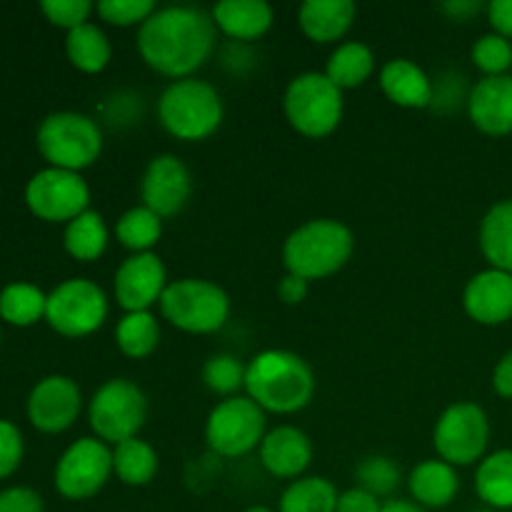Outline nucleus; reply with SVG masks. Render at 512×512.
<instances>
[{
  "mask_svg": "<svg viewBox=\"0 0 512 512\" xmlns=\"http://www.w3.org/2000/svg\"><path fill=\"white\" fill-rule=\"evenodd\" d=\"M218 40L213 15L193 5L158 8L138 28L135 48L140 58L165 78H193L210 60Z\"/></svg>",
  "mask_w": 512,
  "mask_h": 512,
  "instance_id": "nucleus-1",
  "label": "nucleus"
},
{
  "mask_svg": "<svg viewBox=\"0 0 512 512\" xmlns=\"http://www.w3.org/2000/svg\"><path fill=\"white\" fill-rule=\"evenodd\" d=\"M315 388L318 383L308 360L290 350H263L245 370V395L265 413H300L313 403Z\"/></svg>",
  "mask_w": 512,
  "mask_h": 512,
  "instance_id": "nucleus-2",
  "label": "nucleus"
},
{
  "mask_svg": "<svg viewBox=\"0 0 512 512\" xmlns=\"http://www.w3.org/2000/svg\"><path fill=\"white\" fill-rule=\"evenodd\" d=\"M355 235L335 218H315L298 225L283 243L285 273L303 280H325L350 263Z\"/></svg>",
  "mask_w": 512,
  "mask_h": 512,
  "instance_id": "nucleus-3",
  "label": "nucleus"
},
{
  "mask_svg": "<svg viewBox=\"0 0 512 512\" xmlns=\"http://www.w3.org/2000/svg\"><path fill=\"white\" fill-rule=\"evenodd\" d=\"M223 98L208 80H173L158 98V120L168 135L183 143L208 140L223 123Z\"/></svg>",
  "mask_w": 512,
  "mask_h": 512,
  "instance_id": "nucleus-4",
  "label": "nucleus"
},
{
  "mask_svg": "<svg viewBox=\"0 0 512 512\" xmlns=\"http://www.w3.org/2000/svg\"><path fill=\"white\" fill-rule=\"evenodd\" d=\"M283 113L295 133L310 140H323L333 135L343 120V90L318 70L300 73L285 88Z\"/></svg>",
  "mask_w": 512,
  "mask_h": 512,
  "instance_id": "nucleus-5",
  "label": "nucleus"
},
{
  "mask_svg": "<svg viewBox=\"0 0 512 512\" xmlns=\"http://www.w3.org/2000/svg\"><path fill=\"white\" fill-rule=\"evenodd\" d=\"M160 315L183 333L210 335L228 323L230 298L213 280L180 278L165 288Z\"/></svg>",
  "mask_w": 512,
  "mask_h": 512,
  "instance_id": "nucleus-6",
  "label": "nucleus"
},
{
  "mask_svg": "<svg viewBox=\"0 0 512 512\" xmlns=\"http://www.w3.org/2000/svg\"><path fill=\"white\" fill-rule=\"evenodd\" d=\"M38 150L50 168L80 173L103 153V130L98 120L85 113H73V110L53 113L40 123Z\"/></svg>",
  "mask_w": 512,
  "mask_h": 512,
  "instance_id": "nucleus-7",
  "label": "nucleus"
},
{
  "mask_svg": "<svg viewBox=\"0 0 512 512\" xmlns=\"http://www.w3.org/2000/svg\"><path fill=\"white\" fill-rule=\"evenodd\" d=\"M88 420L95 438L115 448L125 440L140 438L148 420V398L133 380L110 378L90 398Z\"/></svg>",
  "mask_w": 512,
  "mask_h": 512,
  "instance_id": "nucleus-8",
  "label": "nucleus"
},
{
  "mask_svg": "<svg viewBox=\"0 0 512 512\" xmlns=\"http://www.w3.org/2000/svg\"><path fill=\"white\" fill-rule=\"evenodd\" d=\"M268 413L248 395L225 398L210 410L205 420V443L220 458H243L260 448L268 435Z\"/></svg>",
  "mask_w": 512,
  "mask_h": 512,
  "instance_id": "nucleus-9",
  "label": "nucleus"
},
{
  "mask_svg": "<svg viewBox=\"0 0 512 512\" xmlns=\"http://www.w3.org/2000/svg\"><path fill=\"white\" fill-rule=\"evenodd\" d=\"M490 420L478 403H453L440 413L433 430V445L440 460L453 468L480 463L488 453Z\"/></svg>",
  "mask_w": 512,
  "mask_h": 512,
  "instance_id": "nucleus-10",
  "label": "nucleus"
},
{
  "mask_svg": "<svg viewBox=\"0 0 512 512\" xmlns=\"http://www.w3.org/2000/svg\"><path fill=\"white\" fill-rule=\"evenodd\" d=\"M110 303L105 290L88 278H70L48 295L45 320L63 338H85L103 328Z\"/></svg>",
  "mask_w": 512,
  "mask_h": 512,
  "instance_id": "nucleus-11",
  "label": "nucleus"
},
{
  "mask_svg": "<svg viewBox=\"0 0 512 512\" xmlns=\"http://www.w3.org/2000/svg\"><path fill=\"white\" fill-rule=\"evenodd\" d=\"M113 478V448L98 438H80L55 465V490L65 500H90Z\"/></svg>",
  "mask_w": 512,
  "mask_h": 512,
  "instance_id": "nucleus-12",
  "label": "nucleus"
},
{
  "mask_svg": "<svg viewBox=\"0 0 512 512\" xmlns=\"http://www.w3.org/2000/svg\"><path fill=\"white\" fill-rule=\"evenodd\" d=\"M25 203L40 220L68 225L70 220L90 210V188L80 173L45 168L28 180Z\"/></svg>",
  "mask_w": 512,
  "mask_h": 512,
  "instance_id": "nucleus-13",
  "label": "nucleus"
},
{
  "mask_svg": "<svg viewBox=\"0 0 512 512\" xmlns=\"http://www.w3.org/2000/svg\"><path fill=\"white\" fill-rule=\"evenodd\" d=\"M193 195V175L188 165L173 153H160L150 158L140 178V200L160 218H173L183 213Z\"/></svg>",
  "mask_w": 512,
  "mask_h": 512,
  "instance_id": "nucleus-14",
  "label": "nucleus"
},
{
  "mask_svg": "<svg viewBox=\"0 0 512 512\" xmlns=\"http://www.w3.org/2000/svg\"><path fill=\"white\" fill-rule=\"evenodd\" d=\"M168 285V270L158 255H128L113 275L115 303L125 313H145L153 305H160Z\"/></svg>",
  "mask_w": 512,
  "mask_h": 512,
  "instance_id": "nucleus-15",
  "label": "nucleus"
},
{
  "mask_svg": "<svg viewBox=\"0 0 512 512\" xmlns=\"http://www.w3.org/2000/svg\"><path fill=\"white\" fill-rule=\"evenodd\" d=\"M83 395L68 375H48L33 388L28 398V418L43 433H63L78 420Z\"/></svg>",
  "mask_w": 512,
  "mask_h": 512,
  "instance_id": "nucleus-16",
  "label": "nucleus"
},
{
  "mask_svg": "<svg viewBox=\"0 0 512 512\" xmlns=\"http://www.w3.org/2000/svg\"><path fill=\"white\" fill-rule=\"evenodd\" d=\"M463 308L478 325H503L512 320V275L485 268L468 280L463 290Z\"/></svg>",
  "mask_w": 512,
  "mask_h": 512,
  "instance_id": "nucleus-17",
  "label": "nucleus"
},
{
  "mask_svg": "<svg viewBox=\"0 0 512 512\" xmlns=\"http://www.w3.org/2000/svg\"><path fill=\"white\" fill-rule=\"evenodd\" d=\"M313 440L295 425H278L268 430L260 443V465L278 480H298L313 463Z\"/></svg>",
  "mask_w": 512,
  "mask_h": 512,
  "instance_id": "nucleus-18",
  "label": "nucleus"
},
{
  "mask_svg": "<svg viewBox=\"0 0 512 512\" xmlns=\"http://www.w3.org/2000/svg\"><path fill=\"white\" fill-rule=\"evenodd\" d=\"M468 118L475 128L490 138L512 133V75L480 78L470 88Z\"/></svg>",
  "mask_w": 512,
  "mask_h": 512,
  "instance_id": "nucleus-19",
  "label": "nucleus"
},
{
  "mask_svg": "<svg viewBox=\"0 0 512 512\" xmlns=\"http://www.w3.org/2000/svg\"><path fill=\"white\" fill-rule=\"evenodd\" d=\"M380 90L393 105L405 110H425L433 105L435 83L410 58H393L380 68Z\"/></svg>",
  "mask_w": 512,
  "mask_h": 512,
  "instance_id": "nucleus-20",
  "label": "nucleus"
},
{
  "mask_svg": "<svg viewBox=\"0 0 512 512\" xmlns=\"http://www.w3.org/2000/svg\"><path fill=\"white\" fill-rule=\"evenodd\" d=\"M218 33L230 38L233 43H255L273 28L275 13L273 5L265 0H220L210 10Z\"/></svg>",
  "mask_w": 512,
  "mask_h": 512,
  "instance_id": "nucleus-21",
  "label": "nucleus"
},
{
  "mask_svg": "<svg viewBox=\"0 0 512 512\" xmlns=\"http://www.w3.org/2000/svg\"><path fill=\"white\" fill-rule=\"evenodd\" d=\"M358 18L353 0H305L298 8V25L310 43L330 45L343 40Z\"/></svg>",
  "mask_w": 512,
  "mask_h": 512,
  "instance_id": "nucleus-22",
  "label": "nucleus"
},
{
  "mask_svg": "<svg viewBox=\"0 0 512 512\" xmlns=\"http://www.w3.org/2000/svg\"><path fill=\"white\" fill-rule=\"evenodd\" d=\"M408 490L413 503H418L420 508L443 510L460 493L458 470L440 458L423 460V463H418L410 470Z\"/></svg>",
  "mask_w": 512,
  "mask_h": 512,
  "instance_id": "nucleus-23",
  "label": "nucleus"
},
{
  "mask_svg": "<svg viewBox=\"0 0 512 512\" xmlns=\"http://www.w3.org/2000/svg\"><path fill=\"white\" fill-rule=\"evenodd\" d=\"M478 245L490 268L512 275V198L500 200L483 215Z\"/></svg>",
  "mask_w": 512,
  "mask_h": 512,
  "instance_id": "nucleus-24",
  "label": "nucleus"
},
{
  "mask_svg": "<svg viewBox=\"0 0 512 512\" xmlns=\"http://www.w3.org/2000/svg\"><path fill=\"white\" fill-rule=\"evenodd\" d=\"M375 73V55L360 40H345L338 48L330 53L328 65H325V75L333 85L340 90H355L363 88Z\"/></svg>",
  "mask_w": 512,
  "mask_h": 512,
  "instance_id": "nucleus-25",
  "label": "nucleus"
},
{
  "mask_svg": "<svg viewBox=\"0 0 512 512\" xmlns=\"http://www.w3.org/2000/svg\"><path fill=\"white\" fill-rule=\"evenodd\" d=\"M475 493L488 508L512 510V448L485 455L475 470Z\"/></svg>",
  "mask_w": 512,
  "mask_h": 512,
  "instance_id": "nucleus-26",
  "label": "nucleus"
},
{
  "mask_svg": "<svg viewBox=\"0 0 512 512\" xmlns=\"http://www.w3.org/2000/svg\"><path fill=\"white\" fill-rule=\"evenodd\" d=\"M65 53L73 68H78L85 75H98L113 60V43L105 35L103 28L95 23H85L80 28L70 30L65 38Z\"/></svg>",
  "mask_w": 512,
  "mask_h": 512,
  "instance_id": "nucleus-27",
  "label": "nucleus"
},
{
  "mask_svg": "<svg viewBox=\"0 0 512 512\" xmlns=\"http://www.w3.org/2000/svg\"><path fill=\"white\" fill-rule=\"evenodd\" d=\"M110 243V230L105 225V218L95 210H85L75 220L65 225L63 248L65 253L80 263H93L103 258Z\"/></svg>",
  "mask_w": 512,
  "mask_h": 512,
  "instance_id": "nucleus-28",
  "label": "nucleus"
},
{
  "mask_svg": "<svg viewBox=\"0 0 512 512\" xmlns=\"http://www.w3.org/2000/svg\"><path fill=\"white\" fill-rule=\"evenodd\" d=\"M160 468L158 453L143 438H130L113 448V475L128 488H145Z\"/></svg>",
  "mask_w": 512,
  "mask_h": 512,
  "instance_id": "nucleus-29",
  "label": "nucleus"
},
{
  "mask_svg": "<svg viewBox=\"0 0 512 512\" xmlns=\"http://www.w3.org/2000/svg\"><path fill=\"white\" fill-rule=\"evenodd\" d=\"M338 488L323 475H303L280 495L278 512H338Z\"/></svg>",
  "mask_w": 512,
  "mask_h": 512,
  "instance_id": "nucleus-30",
  "label": "nucleus"
},
{
  "mask_svg": "<svg viewBox=\"0 0 512 512\" xmlns=\"http://www.w3.org/2000/svg\"><path fill=\"white\" fill-rule=\"evenodd\" d=\"M160 343V323L150 310L125 313L115 325V348L128 360H145Z\"/></svg>",
  "mask_w": 512,
  "mask_h": 512,
  "instance_id": "nucleus-31",
  "label": "nucleus"
},
{
  "mask_svg": "<svg viewBox=\"0 0 512 512\" xmlns=\"http://www.w3.org/2000/svg\"><path fill=\"white\" fill-rule=\"evenodd\" d=\"M160 235H163V218L143 203L125 210L115 223V238L125 250H130V255L153 253L155 245L160 243Z\"/></svg>",
  "mask_w": 512,
  "mask_h": 512,
  "instance_id": "nucleus-32",
  "label": "nucleus"
},
{
  "mask_svg": "<svg viewBox=\"0 0 512 512\" xmlns=\"http://www.w3.org/2000/svg\"><path fill=\"white\" fill-rule=\"evenodd\" d=\"M48 295L30 283H13L0 293V318L18 328L38 323L45 318Z\"/></svg>",
  "mask_w": 512,
  "mask_h": 512,
  "instance_id": "nucleus-33",
  "label": "nucleus"
},
{
  "mask_svg": "<svg viewBox=\"0 0 512 512\" xmlns=\"http://www.w3.org/2000/svg\"><path fill=\"white\" fill-rule=\"evenodd\" d=\"M355 483L375 498L393 500L395 490L403 483V473H400L398 463L388 455H370V458L360 460L358 468H355Z\"/></svg>",
  "mask_w": 512,
  "mask_h": 512,
  "instance_id": "nucleus-34",
  "label": "nucleus"
},
{
  "mask_svg": "<svg viewBox=\"0 0 512 512\" xmlns=\"http://www.w3.org/2000/svg\"><path fill=\"white\" fill-rule=\"evenodd\" d=\"M245 370H248V365L240 363L235 355L215 353L205 360L200 378L210 393L225 400L235 398V395H240V390H245Z\"/></svg>",
  "mask_w": 512,
  "mask_h": 512,
  "instance_id": "nucleus-35",
  "label": "nucleus"
},
{
  "mask_svg": "<svg viewBox=\"0 0 512 512\" xmlns=\"http://www.w3.org/2000/svg\"><path fill=\"white\" fill-rule=\"evenodd\" d=\"M470 60L483 73V78L508 75L512 68V43L498 33H485L475 40L470 50Z\"/></svg>",
  "mask_w": 512,
  "mask_h": 512,
  "instance_id": "nucleus-36",
  "label": "nucleus"
},
{
  "mask_svg": "<svg viewBox=\"0 0 512 512\" xmlns=\"http://www.w3.org/2000/svg\"><path fill=\"white\" fill-rule=\"evenodd\" d=\"M158 10L153 0H100L95 5V13L100 20L113 28H133V25H143L150 15Z\"/></svg>",
  "mask_w": 512,
  "mask_h": 512,
  "instance_id": "nucleus-37",
  "label": "nucleus"
},
{
  "mask_svg": "<svg viewBox=\"0 0 512 512\" xmlns=\"http://www.w3.org/2000/svg\"><path fill=\"white\" fill-rule=\"evenodd\" d=\"M45 18L50 20L58 28L70 30L80 28V25L90 23V13L95 10V5L90 0H43L40 3Z\"/></svg>",
  "mask_w": 512,
  "mask_h": 512,
  "instance_id": "nucleus-38",
  "label": "nucleus"
},
{
  "mask_svg": "<svg viewBox=\"0 0 512 512\" xmlns=\"http://www.w3.org/2000/svg\"><path fill=\"white\" fill-rule=\"evenodd\" d=\"M23 460V435L8 420H0V480L13 475Z\"/></svg>",
  "mask_w": 512,
  "mask_h": 512,
  "instance_id": "nucleus-39",
  "label": "nucleus"
},
{
  "mask_svg": "<svg viewBox=\"0 0 512 512\" xmlns=\"http://www.w3.org/2000/svg\"><path fill=\"white\" fill-rule=\"evenodd\" d=\"M0 512H45V508L35 490L8 488L0 493Z\"/></svg>",
  "mask_w": 512,
  "mask_h": 512,
  "instance_id": "nucleus-40",
  "label": "nucleus"
},
{
  "mask_svg": "<svg viewBox=\"0 0 512 512\" xmlns=\"http://www.w3.org/2000/svg\"><path fill=\"white\" fill-rule=\"evenodd\" d=\"M383 510V500L370 495L363 488H350L343 490L338 498V512H380Z\"/></svg>",
  "mask_w": 512,
  "mask_h": 512,
  "instance_id": "nucleus-41",
  "label": "nucleus"
},
{
  "mask_svg": "<svg viewBox=\"0 0 512 512\" xmlns=\"http://www.w3.org/2000/svg\"><path fill=\"white\" fill-rule=\"evenodd\" d=\"M485 13H488V23L493 33L503 35L505 40H512V0H490Z\"/></svg>",
  "mask_w": 512,
  "mask_h": 512,
  "instance_id": "nucleus-42",
  "label": "nucleus"
},
{
  "mask_svg": "<svg viewBox=\"0 0 512 512\" xmlns=\"http://www.w3.org/2000/svg\"><path fill=\"white\" fill-rule=\"evenodd\" d=\"M278 298L283 300L285 305H300L305 303V298H308L310 293V283L308 280L298 278V275L293 273H285L283 278L278 280Z\"/></svg>",
  "mask_w": 512,
  "mask_h": 512,
  "instance_id": "nucleus-43",
  "label": "nucleus"
},
{
  "mask_svg": "<svg viewBox=\"0 0 512 512\" xmlns=\"http://www.w3.org/2000/svg\"><path fill=\"white\" fill-rule=\"evenodd\" d=\"M485 8H488V5L480 3V0H445V3L438 5L440 13H443L445 18L455 20V23H468L475 15L483 13Z\"/></svg>",
  "mask_w": 512,
  "mask_h": 512,
  "instance_id": "nucleus-44",
  "label": "nucleus"
},
{
  "mask_svg": "<svg viewBox=\"0 0 512 512\" xmlns=\"http://www.w3.org/2000/svg\"><path fill=\"white\" fill-rule=\"evenodd\" d=\"M493 390L500 398L512 400V350L498 360L493 370Z\"/></svg>",
  "mask_w": 512,
  "mask_h": 512,
  "instance_id": "nucleus-45",
  "label": "nucleus"
},
{
  "mask_svg": "<svg viewBox=\"0 0 512 512\" xmlns=\"http://www.w3.org/2000/svg\"><path fill=\"white\" fill-rule=\"evenodd\" d=\"M380 512H428V510L420 508V505L413 503V500L393 498V500H385L383 510H380Z\"/></svg>",
  "mask_w": 512,
  "mask_h": 512,
  "instance_id": "nucleus-46",
  "label": "nucleus"
},
{
  "mask_svg": "<svg viewBox=\"0 0 512 512\" xmlns=\"http://www.w3.org/2000/svg\"><path fill=\"white\" fill-rule=\"evenodd\" d=\"M245 512H275L273 508H265V505H253V508H248Z\"/></svg>",
  "mask_w": 512,
  "mask_h": 512,
  "instance_id": "nucleus-47",
  "label": "nucleus"
},
{
  "mask_svg": "<svg viewBox=\"0 0 512 512\" xmlns=\"http://www.w3.org/2000/svg\"><path fill=\"white\" fill-rule=\"evenodd\" d=\"M475 512H493V510H475Z\"/></svg>",
  "mask_w": 512,
  "mask_h": 512,
  "instance_id": "nucleus-48",
  "label": "nucleus"
}]
</instances>
